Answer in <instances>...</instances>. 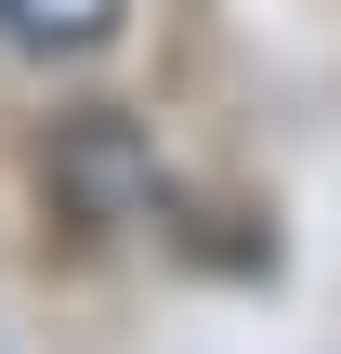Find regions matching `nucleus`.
<instances>
[{
    "label": "nucleus",
    "instance_id": "obj_1",
    "mask_svg": "<svg viewBox=\"0 0 341 354\" xmlns=\"http://www.w3.org/2000/svg\"><path fill=\"white\" fill-rule=\"evenodd\" d=\"M118 26V0H0V39H26V53H92Z\"/></svg>",
    "mask_w": 341,
    "mask_h": 354
}]
</instances>
